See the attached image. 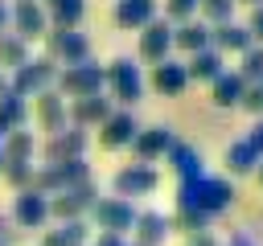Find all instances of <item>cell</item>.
<instances>
[{
  "label": "cell",
  "instance_id": "30",
  "mask_svg": "<svg viewBox=\"0 0 263 246\" xmlns=\"http://www.w3.org/2000/svg\"><path fill=\"white\" fill-rule=\"evenodd\" d=\"M25 61H29V41H21L16 33H0V70L12 74Z\"/></svg>",
  "mask_w": 263,
  "mask_h": 246
},
{
  "label": "cell",
  "instance_id": "33",
  "mask_svg": "<svg viewBox=\"0 0 263 246\" xmlns=\"http://www.w3.org/2000/svg\"><path fill=\"white\" fill-rule=\"evenodd\" d=\"M53 168H58V176H62V189L90 180V164H86V156H78V160H62V164H53Z\"/></svg>",
  "mask_w": 263,
  "mask_h": 246
},
{
  "label": "cell",
  "instance_id": "21",
  "mask_svg": "<svg viewBox=\"0 0 263 246\" xmlns=\"http://www.w3.org/2000/svg\"><path fill=\"white\" fill-rule=\"evenodd\" d=\"M156 0H115V25L127 33H140L148 20H156Z\"/></svg>",
  "mask_w": 263,
  "mask_h": 246
},
{
  "label": "cell",
  "instance_id": "10",
  "mask_svg": "<svg viewBox=\"0 0 263 246\" xmlns=\"http://www.w3.org/2000/svg\"><path fill=\"white\" fill-rule=\"evenodd\" d=\"M164 57H173V25H168L164 16H156V20H148V25L140 29L136 61H144V66H156V61H164Z\"/></svg>",
  "mask_w": 263,
  "mask_h": 246
},
{
  "label": "cell",
  "instance_id": "23",
  "mask_svg": "<svg viewBox=\"0 0 263 246\" xmlns=\"http://www.w3.org/2000/svg\"><path fill=\"white\" fill-rule=\"evenodd\" d=\"M86 242H90V221L74 217V221H58L53 230H45L37 246H86Z\"/></svg>",
  "mask_w": 263,
  "mask_h": 246
},
{
  "label": "cell",
  "instance_id": "34",
  "mask_svg": "<svg viewBox=\"0 0 263 246\" xmlns=\"http://www.w3.org/2000/svg\"><path fill=\"white\" fill-rule=\"evenodd\" d=\"M197 12L205 25H222V20H234V0H197Z\"/></svg>",
  "mask_w": 263,
  "mask_h": 246
},
{
  "label": "cell",
  "instance_id": "43",
  "mask_svg": "<svg viewBox=\"0 0 263 246\" xmlns=\"http://www.w3.org/2000/svg\"><path fill=\"white\" fill-rule=\"evenodd\" d=\"M8 25H12V4L0 0V33H8Z\"/></svg>",
  "mask_w": 263,
  "mask_h": 246
},
{
  "label": "cell",
  "instance_id": "41",
  "mask_svg": "<svg viewBox=\"0 0 263 246\" xmlns=\"http://www.w3.org/2000/svg\"><path fill=\"white\" fill-rule=\"evenodd\" d=\"M86 246H127V242H123V234H103V230H99V234H90Z\"/></svg>",
  "mask_w": 263,
  "mask_h": 246
},
{
  "label": "cell",
  "instance_id": "50",
  "mask_svg": "<svg viewBox=\"0 0 263 246\" xmlns=\"http://www.w3.org/2000/svg\"><path fill=\"white\" fill-rule=\"evenodd\" d=\"M12 4H16V0H12Z\"/></svg>",
  "mask_w": 263,
  "mask_h": 246
},
{
  "label": "cell",
  "instance_id": "26",
  "mask_svg": "<svg viewBox=\"0 0 263 246\" xmlns=\"http://www.w3.org/2000/svg\"><path fill=\"white\" fill-rule=\"evenodd\" d=\"M41 8H45L53 29H78L82 12H86V0H41Z\"/></svg>",
  "mask_w": 263,
  "mask_h": 246
},
{
  "label": "cell",
  "instance_id": "37",
  "mask_svg": "<svg viewBox=\"0 0 263 246\" xmlns=\"http://www.w3.org/2000/svg\"><path fill=\"white\" fill-rule=\"evenodd\" d=\"M247 115H263V82H255V86H247V94H242V102H238Z\"/></svg>",
  "mask_w": 263,
  "mask_h": 246
},
{
  "label": "cell",
  "instance_id": "29",
  "mask_svg": "<svg viewBox=\"0 0 263 246\" xmlns=\"http://www.w3.org/2000/svg\"><path fill=\"white\" fill-rule=\"evenodd\" d=\"M21 127H29V102L21 98V94H4L0 98V135H8V131H21Z\"/></svg>",
  "mask_w": 263,
  "mask_h": 246
},
{
  "label": "cell",
  "instance_id": "6",
  "mask_svg": "<svg viewBox=\"0 0 263 246\" xmlns=\"http://www.w3.org/2000/svg\"><path fill=\"white\" fill-rule=\"evenodd\" d=\"M95 201H99V184H95V180L70 184V189H62V193L49 197V221H74V217H86Z\"/></svg>",
  "mask_w": 263,
  "mask_h": 246
},
{
  "label": "cell",
  "instance_id": "32",
  "mask_svg": "<svg viewBox=\"0 0 263 246\" xmlns=\"http://www.w3.org/2000/svg\"><path fill=\"white\" fill-rule=\"evenodd\" d=\"M210 221H214V217H205V213H197V209H181V205L168 213V225H173L177 234H197V230H210Z\"/></svg>",
  "mask_w": 263,
  "mask_h": 246
},
{
  "label": "cell",
  "instance_id": "11",
  "mask_svg": "<svg viewBox=\"0 0 263 246\" xmlns=\"http://www.w3.org/2000/svg\"><path fill=\"white\" fill-rule=\"evenodd\" d=\"M136 131H140V123H136V111H127V107H115V111H111V115L99 123V148H107V152L132 148Z\"/></svg>",
  "mask_w": 263,
  "mask_h": 246
},
{
  "label": "cell",
  "instance_id": "9",
  "mask_svg": "<svg viewBox=\"0 0 263 246\" xmlns=\"http://www.w3.org/2000/svg\"><path fill=\"white\" fill-rule=\"evenodd\" d=\"M111 189H115V197H123V201L152 197V193L160 189V172H156L152 164H123V168L111 176Z\"/></svg>",
  "mask_w": 263,
  "mask_h": 246
},
{
  "label": "cell",
  "instance_id": "36",
  "mask_svg": "<svg viewBox=\"0 0 263 246\" xmlns=\"http://www.w3.org/2000/svg\"><path fill=\"white\" fill-rule=\"evenodd\" d=\"M193 16H197V0H164V20L185 25V20H193Z\"/></svg>",
  "mask_w": 263,
  "mask_h": 246
},
{
  "label": "cell",
  "instance_id": "40",
  "mask_svg": "<svg viewBox=\"0 0 263 246\" xmlns=\"http://www.w3.org/2000/svg\"><path fill=\"white\" fill-rule=\"evenodd\" d=\"M185 246H222L214 238V230H197V234H185Z\"/></svg>",
  "mask_w": 263,
  "mask_h": 246
},
{
  "label": "cell",
  "instance_id": "44",
  "mask_svg": "<svg viewBox=\"0 0 263 246\" xmlns=\"http://www.w3.org/2000/svg\"><path fill=\"white\" fill-rule=\"evenodd\" d=\"M12 242V234H8V217H0V246H8Z\"/></svg>",
  "mask_w": 263,
  "mask_h": 246
},
{
  "label": "cell",
  "instance_id": "16",
  "mask_svg": "<svg viewBox=\"0 0 263 246\" xmlns=\"http://www.w3.org/2000/svg\"><path fill=\"white\" fill-rule=\"evenodd\" d=\"M144 86H148V90H156V94H164V98H177V94H185V86H189L185 61H177V57H164V61H156V66H152V74L144 78Z\"/></svg>",
  "mask_w": 263,
  "mask_h": 246
},
{
  "label": "cell",
  "instance_id": "12",
  "mask_svg": "<svg viewBox=\"0 0 263 246\" xmlns=\"http://www.w3.org/2000/svg\"><path fill=\"white\" fill-rule=\"evenodd\" d=\"M29 119H33L37 131H45V135L62 131V127H66V98H62L53 86L41 90V94H33V98H29Z\"/></svg>",
  "mask_w": 263,
  "mask_h": 246
},
{
  "label": "cell",
  "instance_id": "1",
  "mask_svg": "<svg viewBox=\"0 0 263 246\" xmlns=\"http://www.w3.org/2000/svg\"><path fill=\"white\" fill-rule=\"evenodd\" d=\"M234 197H238V193H234L230 176H210V172H201V176L177 184V205H181V209H197V213H205V217L226 213V209L234 205Z\"/></svg>",
  "mask_w": 263,
  "mask_h": 246
},
{
  "label": "cell",
  "instance_id": "2",
  "mask_svg": "<svg viewBox=\"0 0 263 246\" xmlns=\"http://www.w3.org/2000/svg\"><path fill=\"white\" fill-rule=\"evenodd\" d=\"M103 78H107V86L103 90H111V102H119V107H136L140 98H144V70H140V61H132V57H111L107 66H103Z\"/></svg>",
  "mask_w": 263,
  "mask_h": 246
},
{
  "label": "cell",
  "instance_id": "28",
  "mask_svg": "<svg viewBox=\"0 0 263 246\" xmlns=\"http://www.w3.org/2000/svg\"><path fill=\"white\" fill-rule=\"evenodd\" d=\"M222 164H226V172H230V176H251V172H255V164H259V156L247 148V139H230V144H226V152H222Z\"/></svg>",
  "mask_w": 263,
  "mask_h": 246
},
{
  "label": "cell",
  "instance_id": "25",
  "mask_svg": "<svg viewBox=\"0 0 263 246\" xmlns=\"http://www.w3.org/2000/svg\"><path fill=\"white\" fill-rule=\"evenodd\" d=\"M173 49H181V53L210 49V25H205V20H185V25H173Z\"/></svg>",
  "mask_w": 263,
  "mask_h": 246
},
{
  "label": "cell",
  "instance_id": "20",
  "mask_svg": "<svg viewBox=\"0 0 263 246\" xmlns=\"http://www.w3.org/2000/svg\"><path fill=\"white\" fill-rule=\"evenodd\" d=\"M164 164L177 172V180H193V176L205 172V156H201L193 144H185V139H177V144L164 152Z\"/></svg>",
  "mask_w": 263,
  "mask_h": 246
},
{
  "label": "cell",
  "instance_id": "49",
  "mask_svg": "<svg viewBox=\"0 0 263 246\" xmlns=\"http://www.w3.org/2000/svg\"><path fill=\"white\" fill-rule=\"evenodd\" d=\"M127 246H140V242H127Z\"/></svg>",
  "mask_w": 263,
  "mask_h": 246
},
{
  "label": "cell",
  "instance_id": "24",
  "mask_svg": "<svg viewBox=\"0 0 263 246\" xmlns=\"http://www.w3.org/2000/svg\"><path fill=\"white\" fill-rule=\"evenodd\" d=\"M222 70H226V57H222L218 49H197V53L185 57V74H189V82H214Z\"/></svg>",
  "mask_w": 263,
  "mask_h": 246
},
{
  "label": "cell",
  "instance_id": "18",
  "mask_svg": "<svg viewBox=\"0 0 263 246\" xmlns=\"http://www.w3.org/2000/svg\"><path fill=\"white\" fill-rule=\"evenodd\" d=\"M255 41H251V33H247V25H238V20H222V25H210V49H218L222 57L226 53H247Z\"/></svg>",
  "mask_w": 263,
  "mask_h": 246
},
{
  "label": "cell",
  "instance_id": "48",
  "mask_svg": "<svg viewBox=\"0 0 263 246\" xmlns=\"http://www.w3.org/2000/svg\"><path fill=\"white\" fill-rule=\"evenodd\" d=\"M0 168H4V135H0Z\"/></svg>",
  "mask_w": 263,
  "mask_h": 246
},
{
  "label": "cell",
  "instance_id": "27",
  "mask_svg": "<svg viewBox=\"0 0 263 246\" xmlns=\"http://www.w3.org/2000/svg\"><path fill=\"white\" fill-rule=\"evenodd\" d=\"M33 156H37V135L29 127L4 135V164H33Z\"/></svg>",
  "mask_w": 263,
  "mask_h": 246
},
{
  "label": "cell",
  "instance_id": "17",
  "mask_svg": "<svg viewBox=\"0 0 263 246\" xmlns=\"http://www.w3.org/2000/svg\"><path fill=\"white\" fill-rule=\"evenodd\" d=\"M115 111V102L107 98V94H86V98H70L66 102V119H70V127H99L107 115Z\"/></svg>",
  "mask_w": 263,
  "mask_h": 246
},
{
  "label": "cell",
  "instance_id": "19",
  "mask_svg": "<svg viewBox=\"0 0 263 246\" xmlns=\"http://www.w3.org/2000/svg\"><path fill=\"white\" fill-rule=\"evenodd\" d=\"M132 234H136L132 242H140V246H164V238L173 234L168 213H160V209H140V213H136Z\"/></svg>",
  "mask_w": 263,
  "mask_h": 246
},
{
  "label": "cell",
  "instance_id": "5",
  "mask_svg": "<svg viewBox=\"0 0 263 246\" xmlns=\"http://www.w3.org/2000/svg\"><path fill=\"white\" fill-rule=\"evenodd\" d=\"M41 41H45V57H53L58 66H78L90 57V37L82 29H53L49 25V33Z\"/></svg>",
  "mask_w": 263,
  "mask_h": 246
},
{
  "label": "cell",
  "instance_id": "13",
  "mask_svg": "<svg viewBox=\"0 0 263 246\" xmlns=\"http://www.w3.org/2000/svg\"><path fill=\"white\" fill-rule=\"evenodd\" d=\"M177 144L173 127L168 123H152V127H140L136 139H132V152H136V164H156L164 160V152Z\"/></svg>",
  "mask_w": 263,
  "mask_h": 246
},
{
  "label": "cell",
  "instance_id": "38",
  "mask_svg": "<svg viewBox=\"0 0 263 246\" xmlns=\"http://www.w3.org/2000/svg\"><path fill=\"white\" fill-rule=\"evenodd\" d=\"M242 139H247V148H251V152L263 160V115H259V119L247 127V135H242Z\"/></svg>",
  "mask_w": 263,
  "mask_h": 246
},
{
  "label": "cell",
  "instance_id": "3",
  "mask_svg": "<svg viewBox=\"0 0 263 246\" xmlns=\"http://www.w3.org/2000/svg\"><path fill=\"white\" fill-rule=\"evenodd\" d=\"M58 70H62V66H58L53 57H45V53H41V57H29L25 66H16V70L8 74V90L29 102L33 94H41V90H49V86L58 82Z\"/></svg>",
  "mask_w": 263,
  "mask_h": 246
},
{
  "label": "cell",
  "instance_id": "42",
  "mask_svg": "<svg viewBox=\"0 0 263 246\" xmlns=\"http://www.w3.org/2000/svg\"><path fill=\"white\" fill-rule=\"evenodd\" d=\"M222 246H255V238H251V230H234L230 242H222Z\"/></svg>",
  "mask_w": 263,
  "mask_h": 246
},
{
  "label": "cell",
  "instance_id": "7",
  "mask_svg": "<svg viewBox=\"0 0 263 246\" xmlns=\"http://www.w3.org/2000/svg\"><path fill=\"white\" fill-rule=\"evenodd\" d=\"M136 205L132 201H123V197H99L95 205H90V221H95V230H103V234H127L132 225H136Z\"/></svg>",
  "mask_w": 263,
  "mask_h": 246
},
{
  "label": "cell",
  "instance_id": "15",
  "mask_svg": "<svg viewBox=\"0 0 263 246\" xmlns=\"http://www.w3.org/2000/svg\"><path fill=\"white\" fill-rule=\"evenodd\" d=\"M12 221L21 230H45V221H49V197L37 193V189H21L12 197Z\"/></svg>",
  "mask_w": 263,
  "mask_h": 246
},
{
  "label": "cell",
  "instance_id": "35",
  "mask_svg": "<svg viewBox=\"0 0 263 246\" xmlns=\"http://www.w3.org/2000/svg\"><path fill=\"white\" fill-rule=\"evenodd\" d=\"M0 176L12 184V193H21V189H29V180H33V164H4Z\"/></svg>",
  "mask_w": 263,
  "mask_h": 246
},
{
  "label": "cell",
  "instance_id": "39",
  "mask_svg": "<svg viewBox=\"0 0 263 246\" xmlns=\"http://www.w3.org/2000/svg\"><path fill=\"white\" fill-rule=\"evenodd\" d=\"M247 33H251V41H255V45H263V4H259V8H251V16H247Z\"/></svg>",
  "mask_w": 263,
  "mask_h": 246
},
{
  "label": "cell",
  "instance_id": "45",
  "mask_svg": "<svg viewBox=\"0 0 263 246\" xmlns=\"http://www.w3.org/2000/svg\"><path fill=\"white\" fill-rule=\"evenodd\" d=\"M251 176H255V180H259V189H263V160L255 164V172H251Z\"/></svg>",
  "mask_w": 263,
  "mask_h": 246
},
{
  "label": "cell",
  "instance_id": "14",
  "mask_svg": "<svg viewBox=\"0 0 263 246\" xmlns=\"http://www.w3.org/2000/svg\"><path fill=\"white\" fill-rule=\"evenodd\" d=\"M21 41H41L49 33V16L41 8V0H16L12 4V25H8Z\"/></svg>",
  "mask_w": 263,
  "mask_h": 246
},
{
  "label": "cell",
  "instance_id": "31",
  "mask_svg": "<svg viewBox=\"0 0 263 246\" xmlns=\"http://www.w3.org/2000/svg\"><path fill=\"white\" fill-rule=\"evenodd\" d=\"M234 74H238L247 86L263 82V45H251L247 53H238V66H234Z\"/></svg>",
  "mask_w": 263,
  "mask_h": 246
},
{
  "label": "cell",
  "instance_id": "46",
  "mask_svg": "<svg viewBox=\"0 0 263 246\" xmlns=\"http://www.w3.org/2000/svg\"><path fill=\"white\" fill-rule=\"evenodd\" d=\"M4 94H8V74L0 70V98H4Z\"/></svg>",
  "mask_w": 263,
  "mask_h": 246
},
{
  "label": "cell",
  "instance_id": "22",
  "mask_svg": "<svg viewBox=\"0 0 263 246\" xmlns=\"http://www.w3.org/2000/svg\"><path fill=\"white\" fill-rule=\"evenodd\" d=\"M242 94H247V82H242L234 70H222V74L210 82V102L222 107V111H234V107L242 102Z\"/></svg>",
  "mask_w": 263,
  "mask_h": 246
},
{
  "label": "cell",
  "instance_id": "4",
  "mask_svg": "<svg viewBox=\"0 0 263 246\" xmlns=\"http://www.w3.org/2000/svg\"><path fill=\"white\" fill-rule=\"evenodd\" d=\"M103 86H107V78H103V66H99L95 57H86V61H78V66H62V70H58V82H53V90H58L62 98L103 94Z\"/></svg>",
  "mask_w": 263,
  "mask_h": 246
},
{
  "label": "cell",
  "instance_id": "8",
  "mask_svg": "<svg viewBox=\"0 0 263 246\" xmlns=\"http://www.w3.org/2000/svg\"><path fill=\"white\" fill-rule=\"evenodd\" d=\"M86 148H90V135L82 127H62V131L45 135V144L37 148V156H41V164H62V160L86 156Z\"/></svg>",
  "mask_w": 263,
  "mask_h": 246
},
{
  "label": "cell",
  "instance_id": "47",
  "mask_svg": "<svg viewBox=\"0 0 263 246\" xmlns=\"http://www.w3.org/2000/svg\"><path fill=\"white\" fill-rule=\"evenodd\" d=\"M238 4H247V8H259L263 0H234V8H238Z\"/></svg>",
  "mask_w": 263,
  "mask_h": 246
}]
</instances>
